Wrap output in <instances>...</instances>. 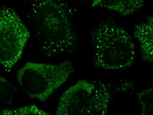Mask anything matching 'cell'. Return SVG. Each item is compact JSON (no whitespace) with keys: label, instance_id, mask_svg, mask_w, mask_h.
<instances>
[{"label":"cell","instance_id":"1","mask_svg":"<svg viewBox=\"0 0 153 115\" xmlns=\"http://www.w3.org/2000/svg\"><path fill=\"white\" fill-rule=\"evenodd\" d=\"M30 13L39 49L45 56L67 54L76 48L72 11L67 4L55 0L33 1Z\"/></svg>","mask_w":153,"mask_h":115},{"label":"cell","instance_id":"2","mask_svg":"<svg viewBox=\"0 0 153 115\" xmlns=\"http://www.w3.org/2000/svg\"><path fill=\"white\" fill-rule=\"evenodd\" d=\"M93 64L106 71H121L133 65L136 49L124 28L112 21H102L91 33Z\"/></svg>","mask_w":153,"mask_h":115},{"label":"cell","instance_id":"3","mask_svg":"<svg viewBox=\"0 0 153 115\" xmlns=\"http://www.w3.org/2000/svg\"><path fill=\"white\" fill-rule=\"evenodd\" d=\"M74 69L68 60L58 64L28 62L18 71L16 78L30 98L44 102L67 82Z\"/></svg>","mask_w":153,"mask_h":115},{"label":"cell","instance_id":"4","mask_svg":"<svg viewBox=\"0 0 153 115\" xmlns=\"http://www.w3.org/2000/svg\"><path fill=\"white\" fill-rule=\"evenodd\" d=\"M30 33L15 10L0 7V64L6 72L21 59Z\"/></svg>","mask_w":153,"mask_h":115},{"label":"cell","instance_id":"5","mask_svg":"<svg viewBox=\"0 0 153 115\" xmlns=\"http://www.w3.org/2000/svg\"><path fill=\"white\" fill-rule=\"evenodd\" d=\"M95 88L94 82L78 81L62 95L55 115H82Z\"/></svg>","mask_w":153,"mask_h":115},{"label":"cell","instance_id":"6","mask_svg":"<svg viewBox=\"0 0 153 115\" xmlns=\"http://www.w3.org/2000/svg\"><path fill=\"white\" fill-rule=\"evenodd\" d=\"M94 82L95 89L82 115H108L111 97V85L101 81Z\"/></svg>","mask_w":153,"mask_h":115},{"label":"cell","instance_id":"7","mask_svg":"<svg viewBox=\"0 0 153 115\" xmlns=\"http://www.w3.org/2000/svg\"><path fill=\"white\" fill-rule=\"evenodd\" d=\"M139 42L143 60L152 63L153 60V17L149 16L145 21L136 25L133 32Z\"/></svg>","mask_w":153,"mask_h":115},{"label":"cell","instance_id":"8","mask_svg":"<svg viewBox=\"0 0 153 115\" xmlns=\"http://www.w3.org/2000/svg\"><path fill=\"white\" fill-rule=\"evenodd\" d=\"M143 0H95L92 7H100L115 11L123 16H129L140 10L144 5Z\"/></svg>","mask_w":153,"mask_h":115},{"label":"cell","instance_id":"9","mask_svg":"<svg viewBox=\"0 0 153 115\" xmlns=\"http://www.w3.org/2000/svg\"><path fill=\"white\" fill-rule=\"evenodd\" d=\"M137 96L141 106L140 115H153V88L143 89L138 92Z\"/></svg>","mask_w":153,"mask_h":115},{"label":"cell","instance_id":"10","mask_svg":"<svg viewBox=\"0 0 153 115\" xmlns=\"http://www.w3.org/2000/svg\"><path fill=\"white\" fill-rule=\"evenodd\" d=\"M0 115H49V114L33 104L13 109L6 108L0 113Z\"/></svg>","mask_w":153,"mask_h":115},{"label":"cell","instance_id":"11","mask_svg":"<svg viewBox=\"0 0 153 115\" xmlns=\"http://www.w3.org/2000/svg\"><path fill=\"white\" fill-rule=\"evenodd\" d=\"M16 91V87L0 75V103H11Z\"/></svg>","mask_w":153,"mask_h":115}]
</instances>
